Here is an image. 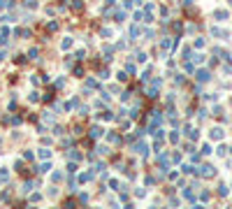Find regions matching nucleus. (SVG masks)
<instances>
[{"mask_svg": "<svg viewBox=\"0 0 232 209\" xmlns=\"http://www.w3.org/2000/svg\"><path fill=\"white\" fill-rule=\"evenodd\" d=\"M5 54H7V51H5V49H0V61L5 58Z\"/></svg>", "mask_w": 232, "mask_h": 209, "instance_id": "423d86ee", "label": "nucleus"}, {"mask_svg": "<svg viewBox=\"0 0 232 209\" xmlns=\"http://www.w3.org/2000/svg\"><path fill=\"white\" fill-rule=\"evenodd\" d=\"M91 135H93V137H100V135H102V130H100V128H93V130H91Z\"/></svg>", "mask_w": 232, "mask_h": 209, "instance_id": "39448f33", "label": "nucleus"}, {"mask_svg": "<svg viewBox=\"0 0 232 209\" xmlns=\"http://www.w3.org/2000/svg\"><path fill=\"white\" fill-rule=\"evenodd\" d=\"M211 137H213V139H221V137H223V130H221V128H216V130H211Z\"/></svg>", "mask_w": 232, "mask_h": 209, "instance_id": "20e7f679", "label": "nucleus"}, {"mask_svg": "<svg viewBox=\"0 0 232 209\" xmlns=\"http://www.w3.org/2000/svg\"><path fill=\"white\" fill-rule=\"evenodd\" d=\"M202 177H213V167L211 165H204L202 167Z\"/></svg>", "mask_w": 232, "mask_h": 209, "instance_id": "f03ea898", "label": "nucleus"}, {"mask_svg": "<svg viewBox=\"0 0 232 209\" xmlns=\"http://www.w3.org/2000/svg\"><path fill=\"white\" fill-rule=\"evenodd\" d=\"M197 79H200V81H207V79H209V72H207V70H200V72H197Z\"/></svg>", "mask_w": 232, "mask_h": 209, "instance_id": "7ed1b4c3", "label": "nucleus"}, {"mask_svg": "<svg viewBox=\"0 0 232 209\" xmlns=\"http://www.w3.org/2000/svg\"><path fill=\"white\" fill-rule=\"evenodd\" d=\"M135 151H137V153H142V156H146V153H149V146H146V144H137V146H135Z\"/></svg>", "mask_w": 232, "mask_h": 209, "instance_id": "f257e3e1", "label": "nucleus"}]
</instances>
